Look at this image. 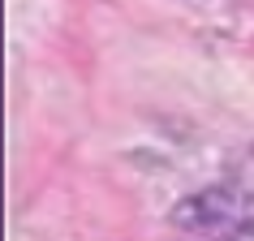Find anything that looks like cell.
<instances>
[{
    "instance_id": "obj_2",
    "label": "cell",
    "mask_w": 254,
    "mask_h": 241,
    "mask_svg": "<svg viewBox=\"0 0 254 241\" xmlns=\"http://www.w3.org/2000/svg\"><path fill=\"white\" fill-rule=\"evenodd\" d=\"M224 241H254V228H250V224H237V228H233V233H228Z\"/></svg>"
},
{
    "instance_id": "obj_1",
    "label": "cell",
    "mask_w": 254,
    "mask_h": 241,
    "mask_svg": "<svg viewBox=\"0 0 254 241\" xmlns=\"http://www.w3.org/2000/svg\"><path fill=\"white\" fill-rule=\"evenodd\" d=\"M237 211V198L228 194V189H198V194H190L173 207V224L186 228V233H211V228H224Z\"/></svg>"
}]
</instances>
